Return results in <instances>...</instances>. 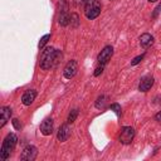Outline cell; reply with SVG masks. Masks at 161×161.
<instances>
[{
  "instance_id": "6da1fadb",
  "label": "cell",
  "mask_w": 161,
  "mask_h": 161,
  "mask_svg": "<svg viewBox=\"0 0 161 161\" xmlns=\"http://www.w3.org/2000/svg\"><path fill=\"white\" fill-rule=\"evenodd\" d=\"M59 57H62V53L57 49H54L53 47H47L40 57V68L43 70H48L52 67H55L57 63L59 62Z\"/></svg>"
},
{
  "instance_id": "7a4b0ae2",
  "label": "cell",
  "mask_w": 161,
  "mask_h": 161,
  "mask_svg": "<svg viewBox=\"0 0 161 161\" xmlns=\"http://www.w3.org/2000/svg\"><path fill=\"white\" fill-rule=\"evenodd\" d=\"M16 142H18V137H16L15 133L10 132V133L6 135V137H5L4 141H3L1 150H0V158H1V160H6V158L10 157V153H11L13 150L15 148Z\"/></svg>"
},
{
  "instance_id": "3957f363",
  "label": "cell",
  "mask_w": 161,
  "mask_h": 161,
  "mask_svg": "<svg viewBox=\"0 0 161 161\" xmlns=\"http://www.w3.org/2000/svg\"><path fill=\"white\" fill-rule=\"evenodd\" d=\"M101 9H102V5H101L99 0H87V3L84 5L86 18L89 20L96 19L101 14Z\"/></svg>"
},
{
  "instance_id": "277c9868",
  "label": "cell",
  "mask_w": 161,
  "mask_h": 161,
  "mask_svg": "<svg viewBox=\"0 0 161 161\" xmlns=\"http://www.w3.org/2000/svg\"><path fill=\"white\" fill-rule=\"evenodd\" d=\"M69 11H68V3L65 0H60L59 3V16H58V23L62 26H67L69 24Z\"/></svg>"
},
{
  "instance_id": "5b68a950",
  "label": "cell",
  "mask_w": 161,
  "mask_h": 161,
  "mask_svg": "<svg viewBox=\"0 0 161 161\" xmlns=\"http://www.w3.org/2000/svg\"><path fill=\"white\" fill-rule=\"evenodd\" d=\"M135 137V130L133 127H130V126H125L121 128V132H119V142L123 143V145H130L132 142Z\"/></svg>"
},
{
  "instance_id": "8992f818",
  "label": "cell",
  "mask_w": 161,
  "mask_h": 161,
  "mask_svg": "<svg viewBox=\"0 0 161 161\" xmlns=\"http://www.w3.org/2000/svg\"><path fill=\"white\" fill-rule=\"evenodd\" d=\"M36 155H38L36 147L33 145H29L23 150V152L20 155V160L21 161H33V160H35Z\"/></svg>"
},
{
  "instance_id": "52a82bcc",
  "label": "cell",
  "mask_w": 161,
  "mask_h": 161,
  "mask_svg": "<svg viewBox=\"0 0 161 161\" xmlns=\"http://www.w3.org/2000/svg\"><path fill=\"white\" fill-rule=\"evenodd\" d=\"M112 55H113V48H112L111 45H107V47H104V48L101 50V53H99L98 57H97V60H98L99 64L104 65V64L111 59Z\"/></svg>"
},
{
  "instance_id": "ba28073f",
  "label": "cell",
  "mask_w": 161,
  "mask_h": 161,
  "mask_svg": "<svg viewBox=\"0 0 161 161\" xmlns=\"http://www.w3.org/2000/svg\"><path fill=\"white\" fill-rule=\"evenodd\" d=\"M77 70H78V64L75 60H69L67 63V65L64 67V70H63V75L65 79H70L73 78L75 74H77Z\"/></svg>"
},
{
  "instance_id": "9c48e42d",
  "label": "cell",
  "mask_w": 161,
  "mask_h": 161,
  "mask_svg": "<svg viewBox=\"0 0 161 161\" xmlns=\"http://www.w3.org/2000/svg\"><path fill=\"white\" fill-rule=\"evenodd\" d=\"M153 82H155L153 77H151V75H146V77H143V78L140 80L138 91H141V92H147V91H150L151 87L153 86Z\"/></svg>"
},
{
  "instance_id": "30bf717a",
  "label": "cell",
  "mask_w": 161,
  "mask_h": 161,
  "mask_svg": "<svg viewBox=\"0 0 161 161\" xmlns=\"http://www.w3.org/2000/svg\"><path fill=\"white\" fill-rule=\"evenodd\" d=\"M35 97H36V91H34V89H28V91H25L24 94L21 96V102H23L24 106H30V104L34 102Z\"/></svg>"
},
{
  "instance_id": "8fae6325",
  "label": "cell",
  "mask_w": 161,
  "mask_h": 161,
  "mask_svg": "<svg viewBox=\"0 0 161 161\" xmlns=\"http://www.w3.org/2000/svg\"><path fill=\"white\" fill-rule=\"evenodd\" d=\"M40 132L44 136L52 135V132H53V119L52 118H45L42 122V125H40Z\"/></svg>"
},
{
  "instance_id": "7c38bea8",
  "label": "cell",
  "mask_w": 161,
  "mask_h": 161,
  "mask_svg": "<svg viewBox=\"0 0 161 161\" xmlns=\"http://www.w3.org/2000/svg\"><path fill=\"white\" fill-rule=\"evenodd\" d=\"M69 136H70V128H69V126L67 123L63 125V126H60V128L58 130V133H57V138L60 142H64V141H67L69 138Z\"/></svg>"
},
{
  "instance_id": "4fadbf2b",
  "label": "cell",
  "mask_w": 161,
  "mask_h": 161,
  "mask_svg": "<svg viewBox=\"0 0 161 161\" xmlns=\"http://www.w3.org/2000/svg\"><path fill=\"white\" fill-rule=\"evenodd\" d=\"M11 117V108L10 107H3L0 111V128H3L6 122L10 119Z\"/></svg>"
},
{
  "instance_id": "5bb4252c",
  "label": "cell",
  "mask_w": 161,
  "mask_h": 161,
  "mask_svg": "<svg viewBox=\"0 0 161 161\" xmlns=\"http://www.w3.org/2000/svg\"><path fill=\"white\" fill-rule=\"evenodd\" d=\"M140 44H141V47H142L143 49L150 48V47L153 44V36H152L151 34H148V33L142 34V35L140 36Z\"/></svg>"
},
{
  "instance_id": "9a60e30c",
  "label": "cell",
  "mask_w": 161,
  "mask_h": 161,
  "mask_svg": "<svg viewBox=\"0 0 161 161\" xmlns=\"http://www.w3.org/2000/svg\"><path fill=\"white\" fill-rule=\"evenodd\" d=\"M77 116H78V109H77V108H74V109H72V111L69 112V114H68V118H67V122H68V123H73V122L75 121V118H77Z\"/></svg>"
},
{
  "instance_id": "2e32d148",
  "label": "cell",
  "mask_w": 161,
  "mask_h": 161,
  "mask_svg": "<svg viewBox=\"0 0 161 161\" xmlns=\"http://www.w3.org/2000/svg\"><path fill=\"white\" fill-rule=\"evenodd\" d=\"M69 24H70V26H73V28H77V26H78V24H79V18H78L77 14H70Z\"/></svg>"
},
{
  "instance_id": "e0dca14e",
  "label": "cell",
  "mask_w": 161,
  "mask_h": 161,
  "mask_svg": "<svg viewBox=\"0 0 161 161\" xmlns=\"http://www.w3.org/2000/svg\"><path fill=\"white\" fill-rule=\"evenodd\" d=\"M50 36H52L50 34H45L44 36H42V38H40V40H39V44H38V48H39V49H42V48H44V45H45V44L48 43V40L50 39Z\"/></svg>"
},
{
  "instance_id": "ac0fdd59",
  "label": "cell",
  "mask_w": 161,
  "mask_h": 161,
  "mask_svg": "<svg viewBox=\"0 0 161 161\" xmlns=\"http://www.w3.org/2000/svg\"><path fill=\"white\" fill-rule=\"evenodd\" d=\"M109 108H111V111H113L118 117L122 114V111H121V106L118 104V103H112L111 106H109Z\"/></svg>"
},
{
  "instance_id": "d6986e66",
  "label": "cell",
  "mask_w": 161,
  "mask_h": 161,
  "mask_svg": "<svg viewBox=\"0 0 161 161\" xmlns=\"http://www.w3.org/2000/svg\"><path fill=\"white\" fill-rule=\"evenodd\" d=\"M104 107V96H99L96 101V108H103Z\"/></svg>"
},
{
  "instance_id": "ffe728a7",
  "label": "cell",
  "mask_w": 161,
  "mask_h": 161,
  "mask_svg": "<svg viewBox=\"0 0 161 161\" xmlns=\"http://www.w3.org/2000/svg\"><path fill=\"white\" fill-rule=\"evenodd\" d=\"M145 58V54H141V55H137V57H135L132 60H131V65H136V64H138L142 59Z\"/></svg>"
},
{
  "instance_id": "44dd1931",
  "label": "cell",
  "mask_w": 161,
  "mask_h": 161,
  "mask_svg": "<svg viewBox=\"0 0 161 161\" xmlns=\"http://www.w3.org/2000/svg\"><path fill=\"white\" fill-rule=\"evenodd\" d=\"M11 123H13V126H14L15 130H20V128H21V122H20L18 118H14V119L11 121Z\"/></svg>"
},
{
  "instance_id": "7402d4cb",
  "label": "cell",
  "mask_w": 161,
  "mask_h": 161,
  "mask_svg": "<svg viewBox=\"0 0 161 161\" xmlns=\"http://www.w3.org/2000/svg\"><path fill=\"white\" fill-rule=\"evenodd\" d=\"M86 3H87V0H73L74 6H77V8L82 6V5H86Z\"/></svg>"
},
{
  "instance_id": "603a6c76",
  "label": "cell",
  "mask_w": 161,
  "mask_h": 161,
  "mask_svg": "<svg viewBox=\"0 0 161 161\" xmlns=\"http://www.w3.org/2000/svg\"><path fill=\"white\" fill-rule=\"evenodd\" d=\"M103 68H104V65H102V64H101V65H99L98 68H96V72H94V75H96V77H98L99 74H102V72H103Z\"/></svg>"
},
{
  "instance_id": "cb8c5ba5",
  "label": "cell",
  "mask_w": 161,
  "mask_h": 161,
  "mask_svg": "<svg viewBox=\"0 0 161 161\" xmlns=\"http://www.w3.org/2000/svg\"><path fill=\"white\" fill-rule=\"evenodd\" d=\"M160 11H161V4H160V5H158V6L156 8V9H155V11H153L152 16H153V18H156V16H157V14H158Z\"/></svg>"
},
{
  "instance_id": "d4e9b609",
  "label": "cell",
  "mask_w": 161,
  "mask_h": 161,
  "mask_svg": "<svg viewBox=\"0 0 161 161\" xmlns=\"http://www.w3.org/2000/svg\"><path fill=\"white\" fill-rule=\"evenodd\" d=\"M155 119H156L157 122H161V111H160V112H157V113L155 114Z\"/></svg>"
},
{
  "instance_id": "484cf974",
  "label": "cell",
  "mask_w": 161,
  "mask_h": 161,
  "mask_svg": "<svg viewBox=\"0 0 161 161\" xmlns=\"http://www.w3.org/2000/svg\"><path fill=\"white\" fill-rule=\"evenodd\" d=\"M148 1H150V3H156L157 0H148Z\"/></svg>"
}]
</instances>
